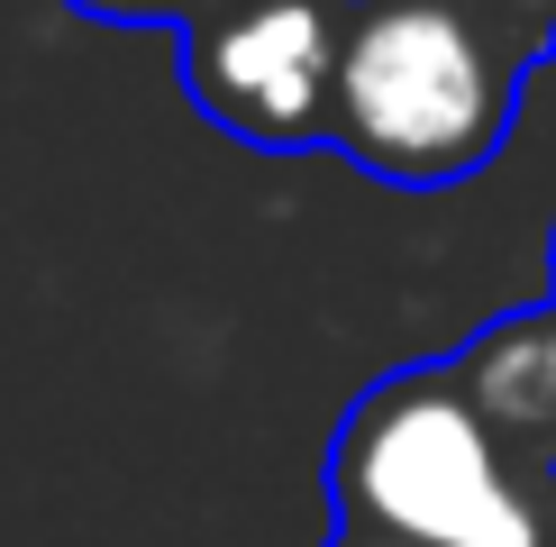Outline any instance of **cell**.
<instances>
[{"instance_id":"3957f363","label":"cell","mask_w":556,"mask_h":547,"mask_svg":"<svg viewBox=\"0 0 556 547\" xmlns=\"http://www.w3.org/2000/svg\"><path fill=\"white\" fill-rule=\"evenodd\" d=\"M346 18L356 0H219L211 18L182 28V91L238 147H329Z\"/></svg>"},{"instance_id":"7a4b0ae2","label":"cell","mask_w":556,"mask_h":547,"mask_svg":"<svg viewBox=\"0 0 556 547\" xmlns=\"http://www.w3.org/2000/svg\"><path fill=\"white\" fill-rule=\"evenodd\" d=\"M529 64L493 37L475 0H356L338 55L329 147L375 182L447 192L483 174L520 119Z\"/></svg>"},{"instance_id":"ba28073f","label":"cell","mask_w":556,"mask_h":547,"mask_svg":"<svg viewBox=\"0 0 556 547\" xmlns=\"http://www.w3.org/2000/svg\"><path fill=\"white\" fill-rule=\"evenodd\" d=\"M547 265H556V246H547ZM547 302H556V292H547Z\"/></svg>"},{"instance_id":"5b68a950","label":"cell","mask_w":556,"mask_h":547,"mask_svg":"<svg viewBox=\"0 0 556 547\" xmlns=\"http://www.w3.org/2000/svg\"><path fill=\"white\" fill-rule=\"evenodd\" d=\"M483 18H493V37L511 46V55L539 74V64L556 55V0H475Z\"/></svg>"},{"instance_id":"277c9868","label":"cell","mask_w":556,"mask_h":547,"mask_svg":"<svg viewBox=\"0 0 556 547\" xmlns=\"http://www.w3.org/2000/svg\"><path fill=\"white\" fill-rule=\"evenodd\" d=\"M456 374L475 383V402L493 410V429L511 438L539 474H556V302L511 310L456 356Z\"/></svg>"},{"instance_id":"6da1fadb","label":"cell","mask_w":556,"mask_h":547,"mask_svg":"<svg viewBox=\"0 0 556 547\" xmlns=\"http://www.w3.org/2000/svg\"><path fill=\"white\" fill-rule=\"evenodd\" d=\"M547 484L556 474H539L493 429L456 356L365 383L329 438L338 530H375L410 547H556Z\"/></svg>"},{"instance_id":"8992f818","label":"cell","mask_w":556,"mask_h":547,"mask_svg":"<svg viewBox=\"0 0 556 547\" xmlns=\"http://www.w3.org/2000/svg\"><path fill=\"white\" fill-rule=\"evenodd\" d=\"M64 10H83V18H119V28H192V18H211L219 0H64Z\"/></svg>"},{"instance_id":"52a82bcc","label":"cell","mask_w":556,"mask_h":547,"mask_svg":"<svg viewBox=\"0 0 556 547\" xmlns=\"http://www.w3.org/2000/svg\"><path fill=\"white\" fill-rule=\"evenodd\" d=\"M329 547H410V538H375V530H338Z\"/></svg>"}]
</instances>
